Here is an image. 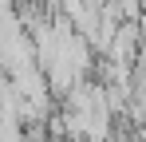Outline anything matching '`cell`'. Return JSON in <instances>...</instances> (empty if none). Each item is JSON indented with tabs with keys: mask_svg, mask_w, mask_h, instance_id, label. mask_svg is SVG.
Segmentation results:
<instances>
[]
</instances>
